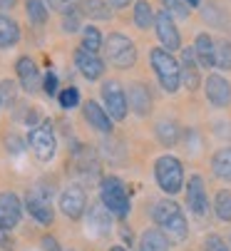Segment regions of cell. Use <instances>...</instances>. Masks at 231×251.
<instances>
[{
  "label": "cell",
  "mask_w": 231,
  "mask_h": 251,
  "mask_svg": "<svg viewBox=\"0 0 231 251\" xmlns=\"http://www.w3.org/2000/svg\"><path fill=\"white\" fill-rule=\"evenodd\" d=\"M214 211H216V217L226 224H231V192L221 189L214 199Z\"/></svg>",
  "instance_id": "cell-27"
},
{
  "label": "cell",
  "mask_w": 231,
  "mask_h": 251,
  "mask_svg": "<svg viewBox=\"0 0 231 251\" xmlns=\"http://www.w3.org/2000/svg\"><path fill=\"white\" fill-rule=\"evenodd\" d=\"M72 167H75V172L80 174V176H85L87 182L97 179V174H100V164L95 159V152L92 150H85V147L72 152Z\"/></svg>",
  "instance_id": "cell-17"
},
{
  "label": "cell",
  "mask_w": 231,
  "mask_h": 251,
  "mask_svg": "<svg viewBox=\"0 0 231 251\" xmlns=\"http://www.w3.org/2000/svg\"><path fill=\"white\" fill-rule=\"evenodd\" d=\"M43 90H45V95H57V75L55 73H48L45 75V80H43Z\"/></svg>",
  "instance_id": "cell-36"
},
{
  "label": "cell",
  "mask_w": 231,
  "mask_h": 251,
  "mask_svg": "<svg viewBox=\"0 0 231 251\" xmlns=\"http://www.w3.org/2000/svg\"><path fill=\"white\" fill-rule=\"evenodd\" d=\"M60 104L65 107V110H72V107L80 104V90L77 87H67L60 92Z\"/></svg>",
  "instance_id": "cell-33"
},
{
  "label": "cell",
  "mask_w": 231,
  "mask_h": 251,
  "mask_svg": "<svg viewBox=\"0 0 231 251\" xmlns=\"http://www.w3.org/2000/svg\"><path fill=\"white\" fill-rule=\"evenodd\" d=\"M87 229L95 236H107L112 231V211L102 204V206H92L87 211Z\"/></svg>",
  "instance_id": "cell-18"
},
{
  "label": "cell",
  "mask_w": 231,
  "mask_h": 251,
  "mask_svg": "<svg viewBox=\"0 0 231 251\" xmlns=\"http://www.w3.org/2000/svg\"><path fill=\"white\" fill-rule=\"evenodd\" d=\"M127 102L132 107V112L139 117H147L152 112V92L147 90L144 82H132L127 90Z\"/></svg>",
  "instance_id": "cell-15"
},
{
  "label": "cell",
  "mask_w": 231,
  "mask_h": 251,
  "mask_svg": "<svg viewBox=\"0 0 231 251\" xmlns=\"http://www.w3.org/2000/svg\"><path fill=\"white\" fill-rule=\"evenodd\" d=\"M60 209L67 219H80L87 209V194L80 184H70L60 194Z\"/></svg>",
  "instance_id": "cell-8"
},
{
  "label": "cell",
  "mask_w": 231,
  "mask_h": 251,
  "mask_svg": "<svg viewBox=\"0 0 231 251\" xmlns=\"http://www.w3.org/2000/svg\"><path fill=\"white\" fill-rule=\"evenodd\" d=\"M104 52H107V60L114 67H120V70H127V67H132L137 62V48L122 32H112L109 35L107 43H104Z\"/></svg>",
  "instance_id": "cell-5"
},
{
  "label": "cell",
  "mask_w": 231,
  "mask_h": 251,
  "mask_svg": "<svg viewBox=\"0 0 231 251\" xmlns=\"http://www.w3.org/2000/svg\"><path fill=\"white\" fill-rule=\"evenodd\" d=\"M184 3H186V5H189V8H197V5H199V3H202V0H184Z\"/></svg>",
  "instance_id": "cell-43"
},
{
  "label": "cell",
  "mask_w": 231,
  "mask_h": 251,
  "mask_svg": "<svg viewBox=\"0 0 231 251\" xmlns=\"http://www.w3.org/2000/svg\"><path fill=\"white\" fill-rule=\"evenodd\" d=\"M15 73H18V80H20L25 92H35L40 87V70H37L32 57H20L15 62Z\"/></svg>",
  "instance_id": "cell-16"
},
{
  "label": "cell",
  "mask_w": 231,
  "mask_h": 251,
  "mask_svg": "<svg viewBox=\"0 0 231 251\" xmlns=\"http://www.w3.org/2000/svg\"><path fill=\"white\" fill-rule=\"evenodd\" d=\"M82 115H85V120H87V125L92 127V129H97V132H102V134H109L112 132V117L107 115V110H102V107L97 104V102H85V107H82Z\"/></svg>",
  "instance_id": "cell-19"
},
{
  "label": "cell",
  "mask_w": 231,
  "mask_h": 251,
  "mask_svg": "<svg viewBox=\"0 0 231 251\" xmlns=\"http://www.w3.org/2000/svg\"><path fill=\"white\" fill-rule=\"evenodd\" d=\"M77 15H80V13H72V15H65V23H62V27H65L67 32H75V30H77Z\"/></svg>",
  "instance_id": "cell-38"
},
{
  "label": "cell",
  "mask_w": 231,
  "mask_h": 251,
  "mask_svg": "<svg viewBox=\"0 0 231 251\" xmlns=\"http://www.w3.org/2000/svg\"><path fill=\"white\" fill-rule=\"evenodd\" d=\"M48 8L60 13V15H72V13H80L82 8V0H45Z\"/></svg>",
  "instance_id": "cell-31"
},
{
  "label": "cell",
  "mask_w": 231,
  "mask_h": 251,
  "mask_svg": "<svg viewBox=\"0 0 231 251\" xmlns=\"http://www.w3.org/2000/svg\"><path fill=\"white\" fill-rule=\"evenodd\" d=\"M43 246H45L48 251H60V246H57V241H55L52 236H45V239H43Z\"/></svg>",
  "instance_id": "cell-40"
},
{
  "label": "cell",
  "mask_w": 231,
  "mask_h": 251,
  "mask_svg": "<svg viewBox=\"0 0 231 251\" xmlns=\"http://www.w3.org/2000/svg\"><path fill=\"white\" fill-rule=\"evenodd\" d=\"M169 236L162 229H147L139 239V251H169Z\"/></svg>",
  "instance_id": "cell-22"
},
{
  "label": "cell",
  "mask_w": 231,
  "mask_h": 251,
  "mask_svg": "<svg viewBox=\"0 0 231 251\" xmlns=\"http://www.w3.org/2000/svg\"><path fill=\"white\" fill-rule=\"evenodd\" d=\"M162 5H164L167 13H172L177 18H189V5L184 0H162Z\"/></svg>",
  "instance_id": "cell-34"
},
{
  "label": "cell",
  "mask_w": 231,
  "mask_h": 251,
  "mask_svg": "<svg viewBox=\"0 0 231 251\" xmlns=\"http://www.w3.org/2000/svg\"><path fill=\"white\" fill-rule=\"evenodd\" d=\"M15 0H0V8H13Z\"/></svg>",
  "instance_id": "cell-42"
},
{
  "label": "cell",
  "mask_w": 231,
  "mask_h": 251,
  "mask_svg": "<svg viewBox=\"0 0 231 251\" xmlns=\"http://www.w3.org/2000/svg\"><path fill=\"white\" fill-rule=\"evenodd\" d=\"M129 3H132V0H109V5H112V8H127Z\"/></svg>",
  "instance_id": "cell-41"
},
{
  "label": "cell",
  "mask_w": 231,
  "mask_h": 251,
  "mask_svg": "<svg viewBox=\"0 0 231 251\" xmlns=\"http://www.w3.org/2000/svg\"><path fill=\"white\" fill-rule=\"evenodd\" d=\"M100 199L102 204L112 211V217H117V219H125L127 214H129V192L127 187L120 182L117 176H104L102 179V184H100Z\"/></svg>",
  "instance_id": "cell-3"
},
{
  "label": "cell",
  "mask_w": 231,
  "mask_h": 251,
  "mask_svg": "<svg viewBox=\"0 0 231 251\" xmlns=\"http://www.w3.org/2000/svg\"><path fill=\"white\" fill-rule=\"evenodd\" d=\"M109 251H127V249H125V246H112Z\"/></svg>",
  "instance_id": "cell-44"
},
{
  "label": "cell",
  "mask_w": 231,
  "mask_h": 251,
  "mask_svg": "<svg viewBox=\"0 0 231 251\" xmlns=\"http://www.w3.org/2000/svg\"><path fill=\"white\" fill-rule=\"evenodd\" d=\"M20 217H23V204H20L18 194L3 192L0 194V224L5 229H15L20 224Z\"/></svg>",
  "instance_id": "cell-13"
},
{
  "label": "cell",
  "mask_w": 231,
  "mask_h": 251,
  "mask_svg": "<svg viewBox=\"0 0 231 251\" xmlns=\"http://www.w3.org/2000/svg\"><path fill=\"white\" fill-rule=\"evenodd\" d=\"M15 97V85L13 82H3L0 85V100H13Z\"/></svg>",
  "instance_id": "cell-37"
},
{
  "label": "cell",
  "mask_w": 231,
  "mask_h": 251,
  "mask_svg": "<svg viewBox=\"0 0 231 251\" xmlns=\"http://www.w3.org/2000/svg\"><path fill=\"white\" fill-rule=\"evenodd\" d=\"M154 176H157V184L162 187V192L174 197L181 192V184H184V167L177 157L164 154L154 162Z\"/></svg>",
  "instance_id": "cell-4"
},
{
  "label": "cell",
  "mask_w": 231,
  "mask_h": 251,
  "mask_svg": "<svg viewBox=\"0 0 231 251\" xmlns=\"http://www.w3.org/2000/svg\"><path fill=\"white\" fill-rule=\"evenodd\" d=\"M204 251H231V249H229V244H226L221 236L211 234V236H206V241H204Z\"/></svg>",
  "instance_id": "cell-35"
},
{
  "label": "cell",
  "mask_w": 231,
  "mask_h": 251,
  "mask_svg": "<svg viewBox=\"0 0 231 251\" xmlns=\"http://www.w3.org/2000/svg\"><path fill=\"white\" fill-rule=\"evenodd\" d=\"M157 139L162 142L164 147H172L174 142L179 139V127H177V122H172V120L157 122Z\"/></svg>",
  "instance_id": "cell-25"
},
{
  "label": "cell",
  "mask_w": 231,
  "mask_h": 251,
  "mask_svg": "<svg viewBox=\"0 0 231 251\" xmlns=\"http://www.w3.org/2000/svg\"><path fill=\"white\" fill-rule=\"evenodd\" d=\"M216 67L231 70V43L229 40L216 43Z\"/></svg>",
  "instance_id": "cell-32"
},
{
  "label": "cell",
  "mask_w": 231,
  "mask_h": 251,
  "mask_svg": "<svg viewBox=\"0 0 231 251\" xmlns=\"http://www.w3.org/2000/svg\"><path fill=\"white\" fill-rule=\"evenodd\" d=\"M194 57L197 55H194V50H191V48H186L181 52V82H184V87L189 92H194L199 87V82H202V75H199V67H197V60Z\"/></svg>",
  "instance_id": "cell-20"
},
{
  "label": "cell",
  "mask_w": 231,
  "mask_h": 251,
  "mask_svg": "<svg viewBox=\"0 0 231 251\" xmlns=\"http://www.w3.org/2000/svg\"><path fill=\"white\" fill-rule=\"evenodd\" d=\"M194 55L199 57V62L204 67H214L216 65V43L209 38L206 32H199L194 40Z\"/></svg>",
  "instance_id": "cell-21"
},
{
  "label": "cell",
  "mask_w": 231,
  "mask_h": 251,
  "mask_svg": "<svg viewBox=\"0 0 231 251\" xmlns=\"http://www.w3.org/2000/svg\"><path fill=\"white\" fill-rule=\"evenodd\" d=\"M211 169L219 179H224V182H231V147H224L214 154L211 159Z\"/></svg>",
  "instance_id": "cell-24"
},
{
  "label": "cell",
  "mask_w": 231,
  "mask_h": 251,
  "mask_svg": "<svg viewBox=\"0 0 231 251\" xmlns=\"http://www.w3.org/2000/svg\"><path fill=\"white\" fill-rule=\"evenodd\" d=\"M18 40H20V25L13 18L0 13V50L18 45Z\"/></svg>",
  "instance_id": "cell-23"
},
{
  "label": "cell",
  "mask_w": 231,
  "mask_h": 251,
  "mask_svg": "<svg viewBox=\"0 0 231 251\" xmlns=\"http://www.w3.org/2000/svg\"><path fill=\"white\" fill-rule=\"evenodd\" d=\"M149 65H152L154 73H157L162 90L174 95L181 85V65L172 57V52L167 48H152L149 50Z\"/></svg>",
  "instance_id": "cell-2"
},
{
  "label": "cell",
  "mask_w": 231,
  "mask_h": 251,
  "mask_svg": "<svg viewBox=\"0 0 231 251\" xmlns=\"http://www.w3.org/2000/svg\"><path fill=\"white\" fill-rule=\"evenodd\" d=\"M25 206H27V214H30L35 222H40V224H45V226L52 224L55 214H52V204H50V199H48L45 192L32 189V192L27 194V199H25Z\"/></svg>",
  "instance_id": "cell-12"
},
{
  "label": "cell",
  "mask_w": 231,
  "mask_h": 251,
  "mask_svg": "<svg viewBox=\"0 0 231 251\" xmlns=\"http://www.w3.org/2000/svg\"><path fill=\"white\" fill-rule=\"evenodd\" d=\"M186 204L191 209V214L194 217H206V211H209V197H206V187H204V179L199 174H194L189 179V184H186Z\"/></svg>",
  "instance_id": "cell-9"
},
{
  "label": "cell",
  "mask_w": 231,
  "mask_h": 251,
  "mask_svg": "<svg viewBox=\"0 0 231 251\" xmlns=\"http://www.w3.org/2000/svg\"><path fill=\"white\" fill-rule=\"evenodd\" d=\"M204 90H206V100H209L214 107H226V104L231 102V85H229V80L221 77V75H209Z\"/></svg>",
  "instance_id": "cell-14"
},
{
  "label": "cell",
  "mask_w": 231,
  "mask_h": 251,
  "mask_svg": "<svg viewBox=\"0 0 231 251\" xmlns=\"http://www.w3.org/2000/svg\"><path fill=\"white\" fill-rule=\"evenodd\" d=\"M152 217H154V222H157V226L169 236L172 244L186 241L189 224H186V217H184V211H181V206L177 201H172V199L157 201V204H154V209H152Z\"/></svg>",
  "instance_id": "cell-1"
},
{
  "label": "cell",
  "mask_w": 231,
  "mask_h": 251,
  "mask_svg": "<svg viewBox=\"0 0 231 251\" xmlns=\"http://www.w3.org/2000/svg\"><path fill=\"white\" fill-rule=\"evenodd\" d=\"M27 142L35 152V157L40 162H50L55 157V150H57V139H55V132H52V125L50 122H43L30 129L27 134Z\"/></svg>",
  "instance_id": "cell-6"
},
{
  "label": "cell",
  "mask_w": 231,
  "mask_h": 251,
  "mask_svg": "<svg viewBox=\"0 0 231 251\" xmlns=\"http://www.w3.org/2000/svg\"><path fill=\"white\" fill-rule=\"evenodd\" d=\"M8 231H10V229H5L3 224H0V246H3V249H13V241H10Z\"/></svg>",
  "instance_id": "cell-39"
},
{
  "label": "cell",
  "mask_w": 231,
  "mask_h": 251,
  "mask_svg": "<svg viewBox=\"0 0 231 251\" xmlns=\"http://www.w3.org/2000/svg\"><path fill=\"white\" fill-rule=\"evenodd\" d=\"M154 27H157V38H159V43H162L169 52L181 48L179 30H177V25H174V18H172L167 10H162V13L154 15Z\"/></svg>",
  "instance_id": "cell-10"
},
{
  "label": "cell",
  "mask_w": 231,
  "mask_h": 251,
  "mask_svg": "<svg viewBox=\"0 0 231 251\" xmlns=\"http://www.w3.org/2000/svg\"><path fill=\"white\" fill-rule=\"evenodd\" d=\"M102 45H104V43H102V32H100L95 25H87V27L82 30V48L90 50V52H100Z\"/></svg>",
  "instance_id": "cell-30"
},
{
  "label": "cell",
  "mask_w": 231,
  "mask_h": 251,
  "mask_svg": "<svg viewBox=\"0 0 231 251\" xmlns=\"http://www.w3.org/2000/svg\"><path fill=\"white\" fill-rule=\"evenodd\" d=\"M134 23H137V27H142V30H147V27H152V23H154V13H152V5L147 3V0H139V3L134 5Z\"/></svg>",
  "instance_id": "cell-29"
},
{
  "label": "cell",
  "mask_w": 231,
  "mask_h": 251,
  "mask_svg": "<svg viewBox=\"0 0 231 251\" xmlns=\"http://www.w3.org/2000/svg\"><path fill=\"white\" fill-rule=\"evenodd\" d=\"M25 10H27V18H30L32 25H45L48 23V8H45L43 0H27Z\"/></svg>",
  "instance_id": "cell-28"
},
{
  "label": "cell",
  "mask_w": 231,
  "mask_h": 251,
  "mask_svg": "<svg viewBox=\"0 0 231 251\" xmlns=\"http://www.w3.org/2000/svg\"><path fill=\"white\" fill-rule=\"evenodd\" d=\"M82 10H85V15H90L95 20H109L112 18V8L107 3H102V0H85Z\"/></svg>",
  "instance_id": "cell-26"
},
{
  "label": "cell",
  "mask_w": 231,
  "mask_h": 251,
  "mask_svg": "<svg viewBox=\"0 0 231 251\" xmlns=\"http://www.w3.org/2000/svg\"><path fill=\"white\" fill-rule=\"evenodd\" d=\"M102 100H104V110L114 122H122L129 112V102H127V92L122 90V85L117 80H107L102 85Z\"/></svg>",
  "instance_id": "cell-7"
},
{
  "label": "cell",
  "mask_w": 231,
  "mask_h": 251,
  "mask_svg": "<svg viewBox=\"0 0 231 251\" xmlns=\"http://www.w3.org/2000/svg\"><path fill=\"white\" fill-rule=\"evenodd\" d=\"M75 65H77V70L82 73V77L90 80V82H95V80H100V77L104 75V62L100 60V55L85 50L82 45L75 50Z\"/></svg>",
  "instance_id": "cell-11"
}]
</instances>
